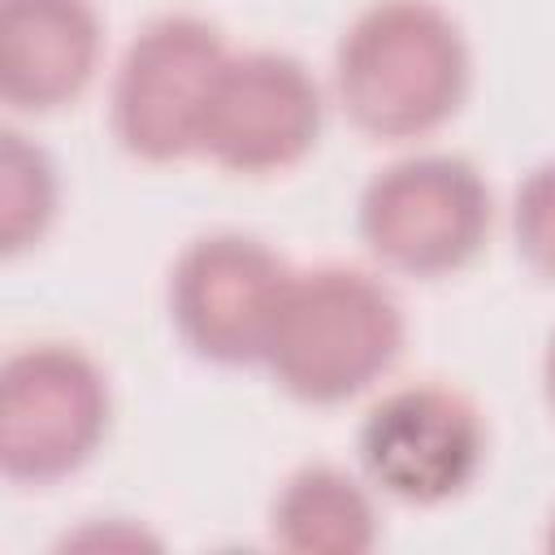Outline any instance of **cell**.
Listing matches in <instances>:
<instances>
[{"instance_id": "10", "label": "cell", "mask_w": 555, "mask_h": 555, "mask_svg": "<svg viewBox=\"0 0 555 555\" xmlns=\"http://www.w3.org/2000/svg\"><path fill=\"white\" fill-rule=\"evenodd\" d=\"M269 533L278 546L299 555H360L377 542V512L351 473L308 464L278 490Z\"/></svg>"}, {"instance_id": "11", "label": "cell", "mask_w": 555, "mask_h": 555, "mask_svg": "<svg viewBox=\"0 0 555 555\" xmlns=\"http://www.w3.org/2000/svg\"><path fill=\"white\" fill-rule=\"evenodd\" d=\"M56 217V169L43 147L26 143V134L4 130L0 143V247L17 256L39 243Z\"/></svg>"}, {"instance_id": "9", "label": "cell", "mask_w": 555, "mask_h": 555, "mask_svg": "<svg viewBox=\"0 0 555 555\" xmlns=\"http://www.w3.org/2000/svg\"><path fill=\"white\" fill-rule=\"evenodd\" d=\"M91 0H0V95L9 108L52 113L87 91L100 65Z\"/></svg>"}, {"instance_id": "1", "label": "cell", "mask_w": 555, "mask_h": 555, "mask_svg": "<svg viewBox=\"0 0 555 555\" xmlns=\"http://www.w3.org/2000/svg\"><path fill=\"white\" fill-rule=\"evenodd\" d=\"M468 78L464 30L434 0L369 4L334 52L338 104L373 139H421L438 130L460 113Z\"/></svg>"}, {"instance_id": "12", "label": "cell", "mask_w": 555, "mask_h": 555, "mask_svg": "<svg viewBox=\"0 0 555 555\" xmlns=\"http://www.w3.org/2000/svg\"><path fill=\"white\" fill-rule=\"evenodd\" d=\"M512 234H516V251L520 260L555 282V165H538L512 199Z\"/></svg>"}, {"instance_id": "8", "label": "cell", "mask_w": 555, "mask_h": 555, "mask_svg": "<svg viewBox=\"0 0 555 555\" xmlns=\"http://www.w3.org/2000/svg\"><path fill=\"white\" fill-rule=\"evenodd\" d=\"M321 134V87L286 52H230L199 121V156L230 173H282Z\"/></svg>"}, {"instance_id": "7", "label": "cell", "mask_w": 555, "mask_h": 555, "mask_svg": "<svg viewBox=\"0 0 555 555\" xmlns=\"http://www.w3.org/2000/svg\"><path fill=\"white\" fill-rule=\"evenodd\" d=\"M364 477L412 507H438L464 494L486 460V425L477 408L451 386L390 390L356 438Z\"/></svg>"}, {"instance_id": "5", "label": "cell", "mask_w": 555, "mask_h": 555, "mask_svg": "<svg viewBox=\"0 0 555 555\" xmlns=\"http://www.w3.org/2000/svg\"><path fill=\"white\" fill-rule=\"evenodd\" d=\"M225 56L230 52L217 26L204 17L169 13L147 22L113 78L108 121L117 143L147 165L191 156L199 147L204 104Z\"/></svg>"}, {"instance_id": "2", "label": "cell", "mask_w": 555, "mask_h": 555, "mask_svg": "<svg viewBox=\"0 0 555 555\" xmlns=\"http://www.w3.org/2000/svg\"><path fill=\"white\" fill-rule=\"evenodd\" d=\"M399 347L403 312L395 295L360 269L321 264L291 273L260 364L291 399L334 408L386 377Z\"/></svg>"}, {"instance_id": "14", "label": "cell", "mask_w": 555, "mask_h": 555, "mask_svg": "<svg viewBox=\"0 0 555 555\" xmlns=\"http://www.w3.org/2000/svg\"><path fill=\"white\" fill-rule=\"evenodd\" d=\"M546 546L555 551V520H551V533H546Z\"/></svg>"}, {"instance_id": "6", "label": "cell", "mask_w": 555, "mask_h": 555, "mask_svg": "<svg viewBox=\"0 0 555 555\" xmlns=\"http://www.w3.org/2000/svg\"><path fill=\"white\" fill-rule=\"evenodd\" d=\"M286 282L291 269L260 238L204 234L169 273L173 330L208 364H256L264 360Z\"/></svg>"}, {"instance_id": "4", "label": "cell", "mask_w": 555, "mask_h": 555, "mask_svg": "<svg viewBox=\"0 0 555 555\" xmlns=\"http://www.w3.org/2000/svg\"><path fill=\"white\" fill-rule=\"evenodd\" d=\"M490 234V191L460 156H408L386 165L360 195V238L395 273L447 278Z\"/></svg>"}, {"instance_id": "3", "label": "cell", "mask_w": 555, "mask_h": 555, "mask_svg": "<svg viewBox=\"0 0 555 555\" xmlns=\"http://www.w3.org/2000/svg\"><path fill=\"white\" fill-rule=\"evenodd\" d=\"M108 382L65 343L22 347L0 369V468L17 486L78 473L104 442Z\"/></svg>"}, {"instance_id": "13", "label": "cell", "mask_w": 555, "mask_h": 555, "mask_svg": "<svg viewBox=\"0 0 555 555\" xmlns=\"http://www.w3.org/2000/svg\"><path fill=\"white\" fill-rule=\"evenodd\" d=\"M542 386H546V403L555 408V334H551V347H546V360H542Z\"/></svg>"}]
</instances>
